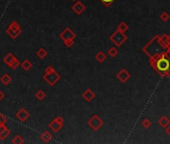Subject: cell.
Returning <instances> with one entry per match:
<instances>
[{"label":"cell","instance_id":"6da1fadb","mask_svg":"<svg viewBox=\"0 0 170 144\" xmlns=\"http://www.w3.org/2000/svg\"><path fill=\"white\" fill-rule=\"evenodd\" d=\"M170 67V57L167 53L160 54V57L155 61V70H157L160 73H165L164 76L166 75V72L168 71ZM161 74V75H162Z\"/></svg>","mask_w":170,"mask_h":144},{"label":"cell","instance_id":"7a4b0ae2","mask_svg":"<svg viewBox=\"0 0 170 144\" xmlns=\"http://www.w3.org/2000/svg\"><path fill=\"white\" fill-rule=\"evenodd\" d=\"M43 79L45 80L47 84H49V86H54L61 79V76H60L59 73H57V72L54 70L52 66H48V67H46L45 69Z\"/></svg>","mask_w":170,"mask_h":144},{"label":"cell","instance_id":"3957f363","mask_svg":"<svg viewBox=\"0 0 170 144\" xmlns=\"http://www.w3.org/2000/svg\"><path fill=\"white\" fill-rule=\"evenodd\" d=\"M6 33L8 36H10L12 39H16L21 34V27L17 21H12L7 27Z\"/></svg>","mask_w":170,"mask_h":144},{"label":"cell","instance_id":"277c9868","mask_svg":"<svg viewBox=\"0 0 170 144\" xmlns=\"http://www.w3.org/2000/svg\"><path fill=\"white\" fill-rule=\"evenodd\" d=\"M109 39H110V41L113 43L116 47H120V46L127 40V36L123 32H120V31L116 30L113 34H111Z\"/></svg>","mask_w":170,"mask_h":144},{"label":"cell","instance_id":"5b68a950","mask_svg":"<svg viewBox=\"0 0 170 144\" xmlns=\"http://www.w3.org/2000/svg\"><path fill=\"white\" fill-rule=\"evenodd\" d=\"M103 124H104L103 120L96 114L92 115V117L89 119V121H88V126L91 129H93V130H98V129H100L102 127Z\"/></svg>","mask_w":170,"mask_h":144},{"label":"cell","instance_id":"8992f818","mask_svg":"<svg viewBox=\"0 0 170 144\" xmlns=\"http://www.w3.org/2000/svg\"><path fill=\"white\" fill-rule=\"evenodd\" d=\"M63 125H64V119L61 116H57L49 123V128L54 133H57L63 127Z\"/></svg>","mask_w":170,"mask_h":144},{"label":"cell","instance_id":"52a82bcc","mask_svg":"<svg viewBox=\"0 0 170 144\" xmlns=\"http://www.w3.org/2000/svg\"><path fill=\"white\" fill-rule=\"evenodd\" d=\"M75 37H76V33L74 32V31H72L71 28L69 27L65 28V29L60 33V38H61L63 41L69 40V39H75Z\"/></svg>","mask_w":170,"mask_h":144},{"label":"cell","instance_id":"ba28073f","mask_svg":"<svg viewBox=\"0 0 170 144\" xmlns=\"http://www.w3.org/2000/svg\"><path fill=\"white\" fill-rule=\"evenodd\" d=\"M29 117H30V113L25 108H20L19 110L16 112V118L22 123L26 121Z\"/></svg>","mask_w":170,"mask_h":144},{"label":"cell","instance_id":"9c48e42d","mask_svg":"<svg viewBox=\"0 0 170 144\" xmlns=\"http://www.w3.org/2000/svg\"><path fill=\"white\" fill-rule=\"evenodd\" d=\"M117 79L119 80L120 82L122 83H125L127 82L129 79H130V73L126 70V69H121V70L117 73Z\"/></svg>","mask_w":170,"mask_h":144},{"label":"cell","instance_id":"30bf717a","mask_svg":"<svg viewBox=\"0 0 170 144\" xmlns=\"http://www.w3.org/2000/svg\"><path fill=\"white\" fill-rule=\"evenodd\" d=\"M71 8H72V10H73L74 12L77 14V15H80V14H82L85 11V9H86L85 5L83 4L81 1H76V3L74 4Z\"/></svg>","mask_w":170,"mask_h":144},{"label":"cell","instance_id":"8fae6325","mask_svg":"<svg viewBox=\"0 0 170 144\" xmlns=\"http://www.w3.org/2000/svg\"><path fill=\"white\" fill-rule=\"evenodd\" d=\"M95 96H96V94H95L93 92V90L90 89V88H87L82 93V97L84 98L85 101H87V102H91L92 100L95 98Z\"/></svg>","mask_w":170,"mask_h":144},{"label":"cell","instance_id":"7c38bea8","mask_svg":"<svg viewBox=\"0 0 170 144\" xmlns=\"http://www.w3.org/2000/svg\"><path fill=\"white\" fill-rule=\"evenodd\" d=\"M10 133H11V131L5 126V124L2 125V127L0 128V140L4 141L8 136H9Z\"/></svg>","mask_w":170,"mask_h":144},{"label":"cell","instance_id":"4fadbf2b","mask_svg":"<svg viewBox=\"0 0 170 144\" xmlns=\"http://www.w3.org/2000/svg\"><path fill=\"white\" fill-rule=\"evenodd\" d=\"M0 81L4 85H9L12 82V77L8 73H4L3 75H1V77H0Z\"/></svg>","mask_w":170,"mask_h":144},{"label":"cell","instance_id":"5bb4252c","mask_svg":"<svg viewBox=\"0 0 170 144\" xmlns=\"http://www.w3.org/2000/svg\"><path fill=\"white\" fill-rule=\"evenodd\" d=\"M19 66L24 71H29L30 69H31V67H32V63L30 62V60L25 59V60H23L22 62H20V65Z\"/></svg>","mask_w":170,"mask_h":144},{"label":"cell","instance_id":"9a60e30c","mask_svg":"<svg viewBox=\"0 0 170 144\" xmlns=\"http://www.w3.org/2000/svg\"><path fill=\"white\" fill-rule=\"evenodd\" d=\"M52 134L50 133L49 131H44V132H42V134H41V139L43 140V142H45V143H48L49 141L52 140Z\"/></svg>","mask_w":170,"mask_h":144},{"label":"cell","instance_id":"2e32d148","mask_svg":"<svg viewBox=\"0 0 170 144\" xmlns=\"http://www.w3.org/2000/svg\"><path fill=\"white\" fill-rule=\"evenodd\" d=\"M159 41H160L161 44L164 46V48H165V49H167V48L170 46V42L168 40V37H167V35H165V34L159 36Z\"/></svg>","mask_w":170,"mask_h":144},{"label":"cell","instance_id":"e0dca14e","mask_svg":"<svg viewBox=\"0 0 170 144\" xmlns=\"http://www.w3.org/2000/svg\"><path fill=\"white\" fill-rule=\"evenodd\" d=\"M158 123H159V125L161 126V127L165 128V127H167V126L170 124V120H169L168 117L162 116V117L159 118V120H158Z\"/></svg>","mask_w":170,"mask_h":144},{"label":"cell","instance_id":"ac0fdd59","mask_svg":"<svg viewBox=\"0 0 170 144\" xmlns=\"http://www.w3.org/2000/svg\"><path fill=\"white\" fill-rule=\"evenodd\" d=\"M107 58V56H106V54L104 52H102V51H99V52L96 53V55H95V59H96L97 62L99 63H103Z\"/></svg>","mask_w":170,"mask_h":144},{"label":"cell","instance_id":"d6986e66","mask_svg":"<svg viewBox=\"0 0 170 144\" xmlns=\"http://www.w3.org/2000/svg\"><path fill=\"white\" fill-rule=\"evenodd\" d=\"M14 58H15L14 54H13V53H11V52H9V53H7L6 55H5V57L3 58V61H4L5 64H6V65L8 66L11 62L13 61V59H14Z\"/></svg>","mask_w":170,"mask_h":144},{"label":"cell","instance_id":"ffe728a7","mask_svg":"<svg viewBox=\"0 0 170 144\" xmlns=\"http://www.w3.org/2000/svg\"><path fill=\"white\" fill-rule=\"evenodd\" d=\"M36 55L39 59L43 60L46 58V56H47V51H46L44 48H39L38 51L36 52Z\"/></svg>","mask_w":170,"mask_h":144},{"label":"cell","instance_id":"44dd1931","mask_svg":"<svg viewBox=\"0 0 170 144\" xmlns=\"http://www.w3.org/2000/svg\"><path fill=\"white\" fill-rule=\"evenodd\" d=\"M108 55L111 57V58H114V57H116L118 55V53H119V51H118L117 47H111L108 49Z\"/></svg>","mask_w":170,"mask_h":144},{"label":"cell","instance_id":"7402d4cb","mask_svg":"<svg viewBox=\"0 0 170 144\" xmlns=\"http://www.w3.org/2000/svg\"><path fill=\"white\" fill-rule=\"evenodd\" d=\"M118 31H120V32H123V33H125L126 31L128 30V25L126 24L125 22H121L119 23V25L117 26V29Z\"/></svg>","mask_w":170,"mask_h":144},{"label":"cell","instance_id":"603a6c76","mask_svg":"<svg viewBox=\"0 0 170 144\" xmlns=\"http://www.w3.org/2000/svg\"><path fill=\"white\" fill-rule=\"evenodd\" d=\"M12 143L13 144H22V143H24V139H23V137L21 136V135L17 134L13 137Z\"/></svg>","mask_w":170,"mask_h":144},{"label":"cell","instance_id":"cb8c5ba5","mask_svg":"<svg viewBox=\"0 0 170 144\" xmlns=\"http://www.w3.org/2000/svg\"><path fill=\"white\" fill-rule=\"evenodd\" d=\"M35 97L37 98V100H39V101H42V100H44V98L46 97V93L43 90H38L35 93Z\"/></svg>","mask_w":170,"mask_h":144},{"label":"cell","instance_id":"d4e9b609","mask_svg":"<svg viewBox=\"0 0 170 144\" xmlns=\"http://www.w3.org/2000/svg\"><path fill=\"white\" fill-rule=\"evenodd\" d=\"M19 65H20V62H19V60L17 59L16 57H15V58L13 59V61L11 62L10 64L8 65V66H9V67H10L11 69H13V70H15V69H17V67H18Z\"/></svg>","mask_w":170,"mask_h":144},{"label":"cell","instance_id":"484cf974","mask_svg":"<svg viewBox=\"0 0 170 144\" xmlns=\"http://www.w3.org/2000/svg\"><path fill=\"white\" fill-rule=\"evenodd\" d=\"M170 18V15L167 12H162L160 14V19L162 20L163 22H166V21H168Z\"/></svg>","mask_w":170,"mask_h":144},{"label":"cell","instance_id":"4316f807","mask_svg":"<svg viewBox=\"0 0 170 144\" xmlns=\"http://www.w3.org/2000/svg\"><path fill=\"white\" fill-rule=\"evenodd\" d=\"M100 1H101V3L104 5L105 7H109L115 0H100Z\"/></svg>","mask_w":170,"mask_h":144},{"label":"cell","instance_id":"83f0119b","mask_svg":"<svg viewBox=\"0 0 170 144\" xmlns=\"http://www.w3.org/2000/svg\"><path fill=\"white\" fill-rule=\"evenodd\" d=\"M63 43H64V45L66 46V47L70 48L71 46L74 44V39H69V40H65V41H63Z\"/></svg>","mask_w":170,"mask_h":144},{"label":"cell","instance_id":"f1b7e54d","mask_svg":"<svg viewBox=\"0 0 170 144\" xmlns=\"http://www.w3.org/2000/svg\"><path fill=\"white\" fill-rule=\"evenodd\" d=\"M141 124H142L144 128H149V126L151 125V121L149 119H144Z\"/></svg>","mask_w":170,"mask_h":144},{"label":"cell","instance_id":"f546056e","mask_svg":"<svg viewBox=\"0 0 170 144\" xmlns=\"http://www.w3.org/2000/svg\"><path fill=\"white\" fill-rule=\"evenodd\" d=\"M6 122H7V118L3 114H0V124H6Z\"/></svg>","mask_w":170,"mask_h":144},{"label":"cell","instance_id":"4dcf8cb0","mask_svg":"<svg viewBox=\"0 0 170 144\" xmlns=\"http://www.w3.org/2000/svg\"><path fill=\"white\" fill-rule=\"evenodd\" d=\"M4 97H5V94H4V92L0 90V101H1V100H3V99H4Z\"/></svg>","mask_w":170,"mask_h":144},{"label":"cell","instance_id":"1f68e13d","mask_svg":"<svg viewBox=\"0 0 170 144\" xmlns=\"http://www.w3.org/2000/svg\"><path fill=\"white\" fill-rule=\"evenodd\" d=\"M165 129H166V133L170 136V124L167 126V127H165Z\"/></svg>","mask_w":170,"mask_h":144},{"label":"cell","instance_id":"d6a6232c","mask_svg":"<svg viewBox=\"0 0 170 144\" xmlns=\"http://www.w3.org/2000/svg\"><path fill=\"white\" fill-rule=\"evenodd\" d=\"M166 75H168V76L170 77V67H169V69H168V71L166 72Z\"/></svg>","mask_w":170,"mask_h":144},{"label":"cell","instance_id":"836d02e7","mask_svg":"<svg viewBox=\"0 0 170 144\" xmlns=\"http://www.w3.org/2000/svg\"><path fill=\"white\" fill-rule=\"evenodd\" d=\"M167 54H168V55H170V46L168 48H167Z\"/></svg>","mask_w":170,"mask_h":144},{"label":"cell","instance_id":"e575fe53","mask_svg":"<svg viewBox=\"0 0 170 144\" xmlns=\"http://www.w3.org/2000/svg\"><path fill=\"white\" fill-rule=\"evenodd\" d=\"M167 37H168V40H169V42H170V34H169V35H167Z\"/></svg>","mask_w":170,"mask_h":144},{"label":"cell","instance_id":"d590c367","mask_svg":"<svg viewBox=\"0 0 170 144\" xmlns=\"http://www.w3.org/2000/svg\"><path fill=\"white\" fill-rule=\"evenodd\" d=\"M2 125H4V124H0V128H1V127H2Z\"/></svg>","mask_w":170,"mask_h":144},{"label":"cell","instance_id":"8d00e7d4","mask_svg":"<svg viewBox=\"0 0 170 144\" xmlns=\"http://www.w3.org/2000/svg\"><path fill=\"white\" fill-rule=\"evenodd\" d=\"M72 1H76V0H72Z\"/></svg>","mask_w":170,"mask_h":144},{"label":"cell","instance_id":"74e56055","mask_svg":"<svg viewBox=\"0 0 170 144\" xmlns=\"http://www.w3.org/2000/svg\"><path fill=\"white\" fill-rule=\"evenodd\" d=\"M169 6H170V4H169Z\"/></svg>","mask_w":170,"mask_h":144}]
</instances>
